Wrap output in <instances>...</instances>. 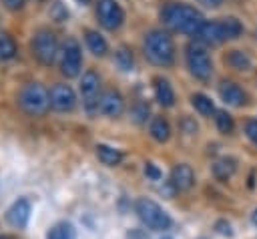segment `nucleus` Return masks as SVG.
<instances>
[{"instance_id": "1", "label": "nucleus", "mask_w": 257, "mask_h": 239, "mask_svg": "<svg viewBox=\"0 0 257 239\" xmlns=\"http://www.w3.org/2000/svg\"><path fill=\"white\" fill-rule=\"evenodd\" d=\"M161 20L169 30L181 32V34H191V36H195L197 30L205 22L203 14L195 6L185 4V2H169V4H165V8L161 10Z\"/></svg>"}, {"instance_id": "2", "label": "nucleus", "mask_w": 257, "mask_h": 239, "mask_svg": "<svg viewBox=\"0 0 257 239\" xmlns=\"http://www.w3.org/2000/svg\"><path fill=\"white\" fill-rule=\"evenodd\" d=\"M143 50L147 60L155 66L167 68V66H173L175 62V42L165 30H151L145 36Z\"/></svg>"}, {"instance_id": "3", "label": "nucleus", "mask_w": 257, "mask_h": 239, "mask_svg": "<svg viewBox=\"0 0 257 239\" xmlns=\"http://www.w3.org/2000/svg\"><path fill=\"white\" fill-rule=\"evenodd\" d=\"M137 213H139V219L149 227V229H155V231H167L171 227V217L169 213L153 199H147V197H141L137 199V205H135Z\"/></svg>"}, {"instance_id": "4", "label": "nucleus", "mask_w": 257, "mask_h": 239, "mask_svg": "<svg viewBox=\"0 0 257 239\" xmlns=\"http://www.w3.org/2000/svg\"><path fill=\"white\" fill-rule=\"evenodd\" d=\"M18 104L28 112V114H44L50 106V98L48 92L42 84L38 82H28L20 88L18 92Z\"/></svg>"}, {"instance_id": "5", "label": "nucleus", "mask_w": 257, "mask_h": 239, "mask_svg": "<svg viewBox=\"0 0 257 239\" xmlns=\"http://www.w3.org/2000/svg\"><path fill=\"white\" fill-rule=\"evenodd\" d=\"M185 60H187V66H189V72L199 78V80H209L211 74H213V62H211V56L207 52V48L193 40L187 48H185Z\"/></svg>"}, {"instance_id": "6", "label": "nucleus", "mask_w": 257, "mask_h": 239, "mask_svg": "<svg viewBox=\"0 0 257 239\" xmlns=\"http://www.w3.org/2000/svg\"><path fill=\"white\" fill-rule=\"evenodd\" d=\"M30 48H32V54L34 58L40 62V64H52L56 54H58V40H56V34L50 30V28H38L34 34H32V40H30Z\"/></svg>"}, {"instance_id": "7", "label": "nucleus", "mask_w": 257, "mask_h": 239, "mask_svg": "<svg viewBox=\"0 0 257 239\" xmlns=\"http://www.w3.org/2000/svg\"><path fill=\"white\" fill-rule=\"evenodd\" d=\"M82 70V48L76 38H66L60 50V72L66 78L78 76Z\"/></svg>"}, {"instance_id": "8", "label": "nucleus", "mask_w": 257, "mask_h": 239, "mask_svg": "<svg viewBox=\"0 0 257 239\" xmlns=\"http://www.w3.org/2000/svg\"><path fill=\"white\" fill-rule=\"evenodd\" d=\"M94 12L98 18V24L106 30H118L124 22V10L116 0H96Z\"/></svg>"}, {"instance_id": "9", "label": "nucleus", "mask_w": 257, "mask_h": 239, "mask_svg": "<svg viewBox=\"0 0 257 239\" xmlns=\"http://www.w3.org/2000/svg\"><path fill=\"white\" fill-rule=\"evenodd\" d=\"M100 90V78L94 70H86L80 76V96H82V104L88 110V114H94V110H98V94Z\"/></svg>"}, {"instance_id": "10", "label": "nucleus", "mask_w": 257, "mask_h": 239, "mask_svg": "<svg viewBox=\"0 0 257 239\" xmlns=\"http://www.w3.org/2000/svg\"><path fill=\"white\" fill-rule=\"evenodd\" d=\"M195 40L201 42L203 46H217L225 40H229V34H227V26H225V18H219V20H205L203 26L197 30L195 34Z\"/></svg>"}, {"instance_id": "11", "label": "nucleus", "mask_w": 257, "mask_h": 239, "mask_svg": "<svg viewBox=\"0 0 257 239\" xmlns=\"http://www.w3.org/2000/svg\"><path fill=\"white\" fill-rule=\"evenodd\" d=\"M48 98H50V108H54L58 112H68V110H72L76 106V94H74L70 84L56 82L50 88Z\"/></svg>"}, {"instance_id": "12", "label": "nucleus", "mask_w": 257, "mask_h": 239, "mask_svg": "<svg viewBox=\"0 0 257 239\" xmlns=\"http://www.w3.org/2000/svg\"><path fill=\"white\" fill-rule=\"evenodd\" d=\"M98 112H102L104 116H110V118H116L124 112V98L118 90H104L98 98Z\"/></svg>"}, {"instance_id": "13", "label": "nucleus", "mask_w": 257, "mask_h": 239, "mask_svg": "<svg viewBox=\"0 0 257 239\" xmlns=\"http://www.w3.org/2000/svg\"><path fill=\"white\" fill-rule=\"evenodd\" d=\"M30 213H32L30 201L24 199V197H20V199H16V201L8 207V211H6V219H8L10 225L22 229V227H26V223H28V219H30Z\"/></svg>"}, {"instance_id": "14", "label": "nucleus", "mask_w": 257, "mask_h": 239, "mask_svg": "<svg viewBox=\"0 0 257 239\" xmlns=\"http://www.w3.org/2000/svg\"><path fill=\"white\" fill-rule=\"evenodd\" d=\"M219 96H221V100H223L225 104H229V106H243V104L247 102L245 90H243L237 82H233V80H223V82L219 84Z\"/></svg>"}, {"instance_id": "15", "label": "nucleus", "mask_w": 257, "mask_h": 239, "mask_svg": "<svg viewBox=\"0 0 257 239\" xmlns=\"http://www.w3.org/2000/svg\"><path fill=\"white\" fill-rule=\"evenodd\" d=\"M193 183H195V173H193L191 165L181 163V165L173 167V171H171V185H173L175 191H187V189L193 187Z\"/></svg>"}, {"instance_id": "16", "label": "nucleus", "mask_w": 257, "mask_h": 239, "mask_svg": "<svg viewBox=\"0 0 257 239\" xmlns=\"http://www.w3.org/2000/svg\"><path fill=\"white\" fill-rule=\"evenodd\" d=\"M153 92L159 104L163 106H173L175 104V90L171 86V82L163 76H155L153 78Z\"/></svg>"}, {"instance_id": "17", "label": "nucleus", "mask_w": 257, "mask_h": 239, "mask_svg": "<svg viewBox=\"0 0 257 239\" xmlns=\"http://www.w3.org/2000/svg\"><path fill=\"white\" fill-rule=\"evenodd\" d=\"M211 171H213L215 179L227 181V179H231L233 173L237 171V161H235L233 157H221V159H217V161L213 163Z\"/></svg>"}, {"instance_id": "18", "label": "nucleus", "mask_w": 257, "mask_h": 239, "mask_svg": "<svg viewBox=\"0 0 257 239\" xmlns=\"http://www.w3.org/2000/svg\"><path fill=\"white\" fill-rule=\"evenodd\" d=\"M84 42H86L88 50H90L94 56H104L106 50H108V44H106L104 36H102L100 32H96V30H90V28L84 30Z\"/></svg>"}, {"instance_id": "19", "label": "nucleus", "mask_w": 257, "mask_h": 239, "mask_svg": "<svg viewBox=\"0 0 257 239\" xmlns=\"http://www.w3.org/2000/svg\"><path fill=\"white\" fill-rule=\"evenodd\" d=\"M96 157L106 167H116L122 161V153L118 149L110 147V145H104V143H98L96 145Z\"/></svg>"}, {"instance_id": "20", "label": "nucleus", "mask_w": 257, "mask_h": 239, "mask_svg": "<svg viewBox=\"0 0 257 239\" xmlns=\"http://www.w3.org/2000/svg\"><path fill=\"white\" fill-rule=\"evenodd\" d=\"M149 133H151V137H153L157 143H165V141H169V137H171V125H169V121H167L165 116H155V118L151 121Z\"/></svg>"}, {"instance_id": "21", "label": "nucleus", "mask_w": 257, "mask_h": 239, "mask_svg": "<svg viewBox=\"0 0 257 239\" xmlns=\"http://www.w3.org/2000/svg\"><path fill=\"white\" fill-rule=\"evenodd\" d=\"M225 62L233 68V70H249L251 68V58L245 50H231L225 56Z\"/></svg>"}, {"instance_id": "22", "label": "nucleus", "mask_w": 257, "mask_h": 239, "mask_svg": "<svg viewBox=\"0 0 257 239\" xmlns=\"http://www.w3.org/2000/svg\"><path fill=\"white\" fill-rule=\"evenodd\" d=\"M191 104H193L195 110H197L199 114H203V116H211V114L217 112L213 100H211L207 94H203V92H195V94L191 96Z\"/></svg>"}, {"instance_id": "23", "label": "nucleus", "mask_w": 257, "mask_h": 239, "mask_svg": "<svg viewBox=\"0 0 257 239\" xmlns=\"http://www.w3.org/2000/svg\"><path fill=\"white\" fill-rule=\"evenodd\" d=\"M46 239H76V231H74V227H72L70 223L62 221V223H56V225L48 231Z\"/></svg>"}, {"instance_id": "24", "label": "nucleus", "mask_w": 257, "mask_h": 239, "mask_svg": "<svg viewBox=\"0 0 257 239\" xmlns=\"http://www.w3.org/2000/svg\"><path fill=\"white\" fill-rule=\"evenodd\" d=\"M114 62H116V66H118L120 70H124V72L133 70V66H135L133 52H131L126 46H118L116 52H114Z\"/></svg>"}, {"instance_id": "25", "label": "nucleus", "mask_w": 257, "mask_h": 239, "mask_svg": "<svg viewBox=\"0 0 257 239\" xmlns=\"http://www.w3.org/2000/svg\"><path fill=\"white\" fill-rule=\"evenodd\" d=\"M215 125L219 129V133H223V135H231L233 129H235V121L227 110H217L215 112Z\"/></svg>"}, {"instance_id": "26", "label": "nucleus", "mask_w": 257, "mask_h": 239, "mask_svg": "<svg viewBox=\"0 0 257 239\" xmlns=\"http://www.w3.org/2000/svg\"><path fill=\"white\" fill-rule=\"evenodd\" d=\"M16 54V44L14 40L6 34V32H0V58L2 60H8Z\"/></svg>"}, {"instance_id": "27", "label": "nucleus", "mask_w": 257, "mask_h": 239, "mask_svg": "<svg viewBox=\"0 0 257 239\" xmlns=\"http://www.w3.org/2000/svg\"><path fill=\"white\" fill-rule=\"evenodd\" d=\"M131 118L139 125H143L147 118H149V104L145 102H137L133 108H131Z\"/></svg>"}, {"instance_id": "28", "label": "nucleus", "mask_w": 257, "mask_h": 239, "mask_svg": "<svg viewBox=\"0 0 257 239\" xmlns=\"http://www.w3.org/2000/svg\"><path fill=\"white\" fill-rule=\"evenodd\" d=\"M50 18L56 20V22H64V20L68 18V10H66V6H64L60 0H56V2L50 6Z\"/></svg>"}, {"instance_id": "29", "label": "nucleus", "mask_w": 257, "mask_h": 239, "mask_svg": "<svg viewBox=\"0 0 257 239\" xmlns=\"http://www.w3.org/2000/svg\"><path fill=\"white\" fill-rule=\"evenodd\" d=\"M245 135H247V139L253 145H257V121L255 118H251V121L245 123Z\"/></svg>"}, {"instance_id": "30", "label": "nucleus", "mask_w": 257, "mask_h": 239, "mask_svg": "<svg viewBox=\"0 0 257 239\" xmlns=\"http://www.w3.org/2000/svg\"><path fill=\"white\" fill-rule=\"evenodd\" d=\"M145 175H147L151 181H159L163 173H161V171H159V169H157L153 163H147V165H145Z\"/></svg>"}, {"instance_id": "31", "label": "nucleus", "mask_w": 257, "mask_h": 239, "mask_svg": "<svg viewBox=\"0 0 257 239\" xmlns=\"http://www.w3.org/2000/svg\"><path fill=\"white\" fill-rule=\"evenodd\" d=\"M215 229L221 233V235H227V237H233V229H231V225L227 223V221H217V225H215Z\"/></svg>"}, {"instance_id": "32", "label": "nucleus", "mask_w": 257, "mask_h": 239, "mask_svg": "<svg viewBox=\"0 0 257 239\" xmlns=\"http://www.w3.org/2000/svg\"><path fill=\"white\" fill-rule=\"evenodd\" d=\"M126 239H149V235L143 229H131L126 233Z\"/></svg>"}, {"instance_id": "33", "label": "nucleus", "mask_w": 257, "mask_h": 239, "mask_svg": "<svg viewBox=\"0 0 257 239\" xmlns=\"http://www.w3.org/2000/svg\"><path fill=\"white\" fill-rule=\"evenodd\" d=\"M2 4L8 8V10H20L24 0H2Z\"/></svg>"}, {"instance_id": "34", "label": "nucleus", "mask_w": 257, "mask_h": 239, "mask_svg": "<svg viewBox=\"0 0 257 239\" xmlns=\"http://www.w3.org/2000/svg\"><path fill=\"white\" fill-rule=\"evenodd\" d=\"M225 0H199V4H203L205 8H219Z\"/></svg>"}, {"instance_id": "35", "label": "nucleus", "mask_w": 257, "mask_h": 239, "mask_svg": "<svg viewBox=\"0 0 257 239\" xmlns=\"http://www.w3.org/2000/svg\"><path fill=\"white\" fill-rule=\"evenodd\" d=\"M251 221H253V225H255V227H257V209H255V211H253V215H251Z\"/></svg>"}, {"instance_id": "36", "label": "nucleus", "mask_w": 257, "mask_h": 239, "mask_svg": "<svg viewBox=\"0 0 257 239\" xmlns=\"http://www.w3.org/2000/svg\"><path fill=\"white\" fill-rule=\"evenodd\" d=\"M76 2H78V4H82V6H84V4H88V2H90V0H76Z\"/></svg>"}, {"instance_id": "37", "label": "nucleus", "mask_w": 257, "mask_h": 239, "mask_svg": "<svg viewBox=\"0 0 257 239\" xmlns=\"http://www.w3.org/2000/svg\"><path fill=\"white\" fill-rule=\"evenodd\" d=\"M0 239H8V237H0Z\"/></svg>"}]
</instances>
